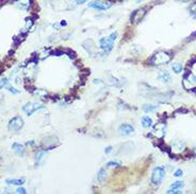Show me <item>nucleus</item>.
I'll return each mask as SVG.
<instances>
[{"label": "nucleus", "instance_id": "nucleus-1", "mask_svg": "<svg viewBox=\"0 0 196 194\" xmlns=\"http://www.w3.org/2000/svg\"><path fill=\"white\" fill-rule=\"evenodd\" d=\"M170 60H172V55L168 52L159 51L152 55V57L150 58V63L152 65H164L168 63Z\"/></svg>", "mask_w": 196, "mask_h": 194}, {"label": "nucleus", "instance_id": "nucleus-2", "mask_svg": "<svg viewBox=\"0 0 196 194\" xmlns=\"http://www.w3.org/2000/svg\"><path fill=\"white\" fill-rule=\"evenodd\" d=\"M165 176V169L162 167H157L154 169L151 174V183L154 185H160Z\"/></svg>", "mask_w": 196, "mask_h": 194}, {"label": "nucleus", "instance_id": "nucleus-3", "mask_svg": "<svg viewBox=\"0 0 196 194\" xmlns=\"http://www.w3.org/2000/svg\"><path fill=\"white\" fill-rule=\"evenodd\" d=\"M23 126V120L21 119V117L16 116L14 118H12L9 122V130L13 132L19 131L21 127Z\"/></svg>", "mask_w": 196, "mask_h": 194}, {"label": "nucleus", "instance_id": "nucleus-4", "mask_svg": "<svg viewBox=\"0 0 196 194\" xmlns=\"http://www.w3.org/2000/svg\"><path fill=\"white\" fill-rule=\"evenodd\" d=\"M45 107L43 105H40L38 103H27L25 106L23 107V110L26 112L28 116H31L33 112H35L36 110H40V109H44Z\"/></svg>", "mask_w": 196, "mask_h": 194}, {"label": "nucleus", "instance_id": "nucleus-5", "mask_svg": "<svg viewBox=\"0 0 196 194\" xmlns=\"http://www.w3.org/2000/svg\"><path fill=\"white\" fill-rule=\"evenodd\" d=\"M113 43H114L113 39L110 37V36H108V37L101 38V39L99 41V45H100V48H101L103 51L110 52V51L113 49Z\"/></svg>", "mask_w": 196, "mask_h": 194}, {"label": "nucleus", "instance_id": "nucleus-6", "mask_svg": "<svg viewBox=\"0 0 196 194\" xmlns=\"http://www.w3.org/2000/svg\"><path fill=\"white\" fill-rule=\"evenodd\" d=\"M89 7L94 10H98V11H105L108 9L111 8V4L108 2H103V1H92L89 3Z\"/></svg>", "mask_w": 196, "mask_h": 194}, {"label": "nucleus", "instance_id": "nucleus-7", "mask_svg": "<svg viewBox=\"0 0 196 194\" xmlns=\"http://www.w3.org/2000/svg\"><path fill=\"white\" fill-rule=\"evenodd\" d=\"M145 14H146V12H145V9H139V10H136L133 14H132L131 16V20L133 23H139L142 19H143V17L145 16Z\"/></svg>", "mask_w": 196, "mask_h": 194}, {"label": "nucleus", "instance_id": "nucleus-8", "mask_svg": "<svg viewBox=\"0 0 196 194\" xmlns=\"http://www.w3.org/2000/svg\"><path fill=\"white\" fill-rule=\"evenodd\" d=\"M152 134L156 135L158 138H162L164 134H165V123H159L157 125H155L154 127V131H152Z\"/></svg>", "mask_w": 196, "mask_h": 194}, {"label": "nucleus", "instance_id": "nucleus-9", "mask_svg": "<svg viewBox=\"0 0 196 194\" xmlns=\"http://www.w3.org/2000/svg\"><path fill=\"white\" fill-rule=\"evenodd\" d=\"M118 132H119V134L121 136H129L134 132V127L132 126L131 124H123V125L119 126Z\"/></svg>", "mask_w": 196, "mask_h": 194}, {"label": "nucleus", "instance_id": "nucleus-10", "mask_svg": "<svg viewBox=\"0 0 196 194\" xmlns=\"http://www.w3.org/2000/svg\"><path fill=\"white\" fill-rule=\"evenodd\" d=\"M0 87L1 88H5L7 90H9L10 92L12 93H19V90L15 89L14 87H12L10 84H9V81H8V78H2L1 81H0Z\"/></svg>", "mask_w": 196, "mask_h": 194}, {"label": "nucleus", "instance_id": "nucleus-11", "mask_svg": "<svg viewBox=\"0 0 196 194\" xmlns=\"http://www.w3.org/2000/svg\"><path fill=\"white\" fill-rule=\"evenodd\" d=\"M82 45H83L84 49L87 50V52L90 53V54H92V56H94L95 52H94V43H93V41H91V39H87V41L83 43Z\"/></svg>", "mask_w": 196, "mask_h": 194}, {"label": "nucleus", "instance_id": "nucleus-12", "mask_svg": "<svg viewBox=\"0 0 196 194\" xmlns=\"http://www.w3.org/2000/svg\"><path fill=\"white\" fill-rule=\"evenodd\" d=\"M12 149L15 152L17 155H23L25 154V147H23V144L20 143H13L12 144Z\"/></svg>", "mask_w": 196, "mask_h": 194}, {"label": "nucleus", "instance_id": "nucleus-13", "mask_svg": "<svg viewBox=\"0 0 196 194\" xmlns=\"http://www.w3.org/2000/svg\"><path fill=\"white\" fill-rule=\"evenodd\" d=\"M16 5L21 10H27L30 7V0H18L15 2Z\"/></svg>", "mask_w": 196, "mask_h": 194}, {"label": "nucleus", "instance_id": "nucleus-14", "mask_svg": "<svg viewBox=\"0 0 196 194\" xmlns=\"http://www.w3.org/2000/svg\"><path fill=\"white\" fill-rule=\"evenodd\" d=\"M158 78H161L164 83H170V75L167 71H160Z\"/></svg>", "mask_w": 196, "mask_h": 194}, {"label": "nucleus", "instance_id": "nucleus-15", "mask_svg": "<svg viewBox=\"0 0 196 194\" xmlns=\"http://www.w3.org/2000/svg\"><path fill=\"white\" fill-rule=\"evenodd\" d=\"M142 125H143V127H145V128H149V127L152 125V120H151V118H149L148 116H145L142 118Z\"/></svg>", "mask_w": 196, "mask_h": 194}, {"label": "nucleus", "instance_id": "nucleus-16", "mask_svg": "<svg viewBox=\"0 0 196 194\" xmlns=\"http://www.w3.org/2000/svg\"><path fill=\"white\" fill-rule=\"evenodd\" d=\"M107 178V172L105 169H100V171L98 172V175H97V179L98 181H100V183H103Z\"/></svg>", "mask_w": 196, "mask_h": 194}, {"label": "nucleus", "instance_id": "nucleus-17", "mask_svg": "<svg viewBox=\"0 0 196 194\" xmlns=\"http://www.w3.org/2000/svg\"><path fill=\"white\" fill-rule=\"evenodd\" d=\"M25 178H19V179H8L7 180V183L9 185H16V186H18V185H23L25 183Z\"/></svg>", "mask_w": 196, "mask_h": 194}, {"label": "nucleus", "instance_id": "nucleus-18", "mask_svg": "<svg viewBox=\"0 0 196 194\" xmlns=\"http://www.w3.org/2000/svg\"><path fill=\"white\" fill-rule=\"evenodd\" d=\"M143 109L145 112H156L158 109V106L156 105H144Z\"/></svg>", "mask_w": 196, "mask_h": 194}, {"label": "nucleus", "instance_id": "nucleus-19", "mask_svg": "<svg viewBox=\"0 0 196 194\" xmlns=\"http://www.w3.org/2000/svg\"><path fill=\"white\" fill-rule=\"evenodd\" d=\"M172 69L174 70V72L175 73H180L181 71H182V69H183V67H182V65L181 64H174L173 66H172Z\"/></svg>", "mask_w": 196, "mask_h": 194}, {"label": "nucleus", "instance_id": "nucleus-20", "mask_svg": "<svg viewBox=\"0 0 196 194\" xmlns=\"http://www.w3.org/2000/svg\"><path fill=\"white\" fill-rule=\"evenodd\" d=\"M183 187V183L182 181H175L174 183H172L170 189H181Z\"/></svg>", "mask_w": 196, "mask_h": 194}, {"label": "nucleus", "instance_id": "nucleus-21", "mask_svg": "<svg viewBox=\"0 0 196 194\" xmlns=\"http://www.w3.org/2000/svg\"><path fill=\"white\" fill-rule=\"evenodd\" d=\"M64 53H65V51H63V50H56V51H52V52H50V55L61 56V55H63Z\"/></svg>", "mask_w": 196, "mask_h": 194}, {"label": "nucleus", "instance_id": "nucleus-22", "mask_svg": "<svg viewBox=\"0 0 196 194\" xmlns=\"http://www.w3.org/2000/svg\"><path fill=\"white\" fill-rule=\"evenodd\" d=\"M189 10H190V12L192 13L193 15H196V1H195V2H193V3L190 5Z\"/></svg>", "mask_w": 196, "mask_h": 194}, {"label": "nucleus", "instance_id": "nucleus-23", "mask_svg": "<svg viewBox=\"0 0 196 194\" xmlns=\"http://www.w3.org/2000/svg\"><path fill=\"white\" fill-rule=\"evenodd\" d=\"M174 146H176L178 151H182V149H183V147H185V143H183V142H178V143H176Z\"/></svg>", "mask_w": 196, "mask_h": 194}, {"label": "nucleus", "instance_id": "nucleus-24", "mask_svg": "<svg viewBox=\"0 0 196 194\" xmlns=\"http://www.w3.org/2000/svg\"><path fill=\"white\" fill-rule=\"evenodd\" d=\"M108 167H119L121 163L119 162H117V161H109L108 163H107Z\"/></svg>", "mask_w": 196, "mask_h": 194}, {"label": "nucleus", "instance_id": "nucleus-25", "mask_svg": "<svg viewBox=\"0 0 196 194\" xmlns=\"http://www.w3.org/2000/svg\"><path fill=\"white\" fill-rule=\"evenodd\" d=\"M167 193L168 194H179L181 193L180 189H170V190L167 191Z\"/></svg>", "mask_w": 196, "mask_h": 194}, {"label": "nucleus", "instance_id": "nucleus-26", "mask_svg": "<svg viewBox=\"0 0 196 194\" xmlns=\"http://www.w3.org/2000/svg\"><path fill=\"white\" fill-rule=\"evenodd\" d=\"M43 156H44V152H40V153L36 154V163H40Z\"/></svg>", "mask_w": 196, "mask_h": 194}, {"label": "nucleus", "instance_id": "nucleus-27", "mask_svg": "<svg viewBox=\"0 0 196 194\" xmlns=\"http://www.w3.org/2000/svg\"><path fill=\"white\" fill-rule=\"evenodd\" d=\"M182 174H183V172L181 171L180 169H178V170H176V171H175V173H174V176H176V177H181V176H182Z\"/></svg>", "mask_w": 196, "mask_h": 194}, {"label": "nucleus", "instance_id": "nucleus-28", "mask_svg": "<svg viewBox=\"0 0 196 194\" xmlns=\"http://www.w3.org/2000/svg\"><path fill=\"white\" fill-rule=\"evenodd\" d=\"M16 192H17V193H23V194H26L27 193L26 190H25V189H23V188H18V189L16 190Z\"/></svg>", "mask_w": 196, "mask_h": 194}, {"label": "nucleus", "instance_id": "nucleus-29", "mask_svg": "<svg viewBox=\"0 0 196 194\" xmlns=\"http://www.w3.org/2000/svg\"><path fill=\"white\" fill-rule=\"evenodd\" d=\"M194 63H196V56H194V57H193V60L191 58V60H190V62L188 63V65H189V66H192Z\"/></svg>", "mask_w": 196, "mask_h": 194}, {"label": "nucleus", "instance_id": "nucleus-30", "mask_svg": "<svg viewBox=\"0 0 196 194\" xmlns=\"http://www.w3.org/2000/svg\"><path fill=\"white\" fill-rule=\"evenodd\" d=\"M112 146H108V147H106V149H105V152H106V154H110L111 152H112Z\"/></svg>", "mask_w": 196, "mask_h": 194}, {"label": "nucleus", "instance_id": "nucleus-31", "mask_svg": "<svg viewBox=\"0 0 196 194\" xmlns=\"http://www.w3.org/2000/svg\"><path fill=\"white\" fill-rule=\"evenodd\" d=\"M176 112H181V114H185V112H188V109H185V108H179Z\"/></svg>", "mask_w": 196, "mask_h": 194}, {"label": "nucleus", "instance_id": "nucleus-32", "mask_svg": "<svg viewBox=\"0 0 196 194\" xmlns=\"http://www.w3.org/2000/svg\"><path fill=\"white\" fill-rule=\"evenodd\" d=\"M87 0H76V2L78 4H83L84 2H87Z\"/></svg>", "mask_w": 196, "mask_h": 194}, {"label": "nucleus", "instance_id": "nucleus-33", "mask_svg": "<svg viewBox=\"0 0 196 194\" xmlns=\"http://www.w3.org/2000/svg\"><path fill=\"white\" fill-rule=\"evenodd\" d=\"M27 144H28V146H33L34 144H35V142H34V141H28V142H27Z\"/></svg>", "mask_w": 196, "mask_h": 194}, {"label": "nucleus", "instance_id": "nucleus-34", "mask_svg": "<svg viewBox=\"0 0 196 194\" xmlns=\"http://www.w3.org/2000/svg\"><path fill=\"white\" fill-rule=\"evenodd\" d=\"M101 81L100 80H94V84H100Z\"/></svg>", "mask_w": 196, "mask_h": 194}, {"label": "nucleus", "instance_id": "nucleus-35", "mask_svg": "<svg viewBox=\"0 0 196 194\" xmlns=\"http://www.w3.org/2000/svg\"><path fill=\"white\" fill-rule=\"evenodd\" d=\"M53 28H54V29H56V28H57V29H60L61 25H53Z\"/></svg>", "mask_w": 196, "mask_h": 194}, {"label": "nucleus", "instance_id": "nucleus-36", "mask_svg": "<svg viewBox=\"0 0 196 194\" xmlns=\"http://www.w3.org/2000/svg\"><path fill=\"white\" fill-rule=\"evenodd\" d=\"M61 26H66V23H65L64 20H63V21H62V23H61Z\"/></svg>", "mask_w": 196, "mask_h": 194}, {"label": "nucleus", "instance_id": "nucleus-37", "mask_svg": "<svg viewBox=\"0 0 196 194\" xmlns=\"http://www.w3.org/2000/svg\"><path fill=\"white\" fill-rule=\"evenodd\" d=\"M178 1H180V2H188L190 0H178Z\"/></svg>", "mask_w": 196, "mask_h": 194}, {"label": "nucleus", "instance_id": "nucleus-38", "mask_svg": "<svg viewBox=\"0 0 196 194\" xmlns=\"http://www.w3.org/2000/svg\"><path fill=\"white\" fill-rule=\"evenodd\" d=\"M136 2H138V3H139V2H142V1H144V0H136Z\"/></svg>", "mask_w": 196, "mask_h": 194}, {"label": "nucleus", "instance_id": "nucleus-39", "mask_svg": "<svg viewBox=\"0 0 196 194\" xmlns=\"http://www.w3.org/2000/svg\"><path fill=\"white\" fill-rule=\"evenodd\" d=\"M195 153H196V149H195Z\"/></svg>", "mask_w": 196, "mask_h": 194}]
</instances>
